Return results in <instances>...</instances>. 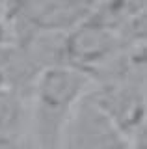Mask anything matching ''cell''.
I'll list each match as a JSON object with an SVG mask.
<instances>
[{"mask_svg":"<svg viewBox=\"0 0 147 149\" xmlns=\"http://www.w3.org/2000/svg\"><path fill=\"white\" fill-rule=\"evenodd\" d=\"M86 88V77L78 69L52 65L39 74L35 90V125L41 149H56L69 119V112Z\"/></svg>","mask_w":147,"mask_h":149,"instance_id":"6da1fadb","label":"cell"},{"mask_svg":"<svg viewBox=\"0 0 147 149\" xmlns=\"http://www.w3.org/2000/svg\"><path fill=\"white\" fill-rule=\"evenodd\" d=\"M22 123L21 99L11 90L0 91V138H17V130Z\"/></svg>","mask_w":147,"mask_h":149,"instance_id":"3957f363","label":"cell"},{"mask_svg":"<svg viewBox=\"0 0 147 149\" xmlns=\"http://www.w3.org/2000/svg\"><path fill=\"white\" fill-rule=\"evenodd\" d=\"M62 140L67 149H125L119 125L93 97L78 102L75 116L65 123Z\"/></svg>","mask_w":147,"mask_h":149,"instance_id":"7a4b0ae2","label":"cell"}]
</instances>
